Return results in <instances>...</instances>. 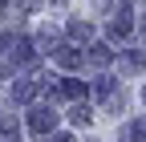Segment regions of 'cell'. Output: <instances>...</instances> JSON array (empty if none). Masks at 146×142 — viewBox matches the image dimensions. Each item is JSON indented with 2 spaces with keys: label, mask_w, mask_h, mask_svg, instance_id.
Returning <instances> with one entry per match:
<instances>
[{
  "label": "cell",
  "mask_w": 146,
  "mask_h": 142,
  "mask_svg": "<svg viewBox=\"0 0 146 142\" xmlns=\"http://www.w3.org/2000/svg\"><path fill=\"white\" fill-rule=\"evenodd\" d=\"M29 126H33V134H49L53 126H57V114L45 110V106H36V110L29 114Z\"/></svg>",
  "instance_id": "6da1fadb"
},
{
  "label": "cell",
  "mask_w": 146,
  "mask_h": 142,
  "mask_svg": "<svg viewBox=\"0 0 146 142\" xmlns=\"http://www.w3.org/2000/svg\"><path fill=\"white\" fill-rule=\"evenodd\" d=\"M89 61H98V65H106V61H110V49H106V45H94V53H89Z\"/></svg>",
  "instance_id": "5b68a950"
},
{
  "label": "cell",
  "mask_w": 146,
  "mask_h": 142,
  "mask_svg": "<svg viewBox=\"0 0 146 142\" xmlns=\"http://www.w3.org/2000/svg\"><path fill=\"white\" fill-rule=\"evenodd\" d=\"M12 4L21 8V12H33V8H36V0H12Z\"/></svg>",
  "instance_id": "52a82bcc"
},
{
  "label": "cell",
  "mask_w": 146,
  "mask_h": 142,
  "mask_svg": "<svg viewBox=\"0 0 146 142\" xmlns=\"http://www.w3.org/2000/svg\"><path fill=\"white\" fill-rule=\"evenodd\" d=\"M33 94H36V85H33V81H21V85H12V98H16V102H29Z\"/></svg>",
  "instance_id": "3957f363"
},
{
  "label": "cell",
  "mask_w": 146,
  "mask_h": 142,
  "mask_svg": "<svg viewBox=\"0 0 146 142\" xmlns=\"http://www.w3.org/2000/svg\"><path fill=\"white\" fill-rule=\"evenodd\" d=\"M69 33H73V37H77V41H85V37H94V29H89L85 21H73V25H69Z\"/></svg>",
  "instance_id": "277c9868"
},
{
  "label": "cell",
  "mask_w": 146,
  "mask_h": 142,
  "mask_svg": "<svg viewBox=\"0 0 146 142\" xmlns=\"http://www.w3.org/2000/svg\"><path fill=\"white\" fill-rule=\"evenodd\" d=\"M53 142H73V138H65V134H61V138H53Z\"/></svg>",
  "instance_id": "ba28073f"
},
{
  "label": "cell",
  "mask_w": 146,
  "mask_h": 142,
  "mask_svg": "<svg viewBox=\"0 0 146 142\" xmlns=\"http://www.w3.org/2000/svg\"><path fill=\"white\" fill-rule=\"evenodd\" d=\"M53 61L65 65V69H77V65H81V53H77V49H69V45H61V49H53Z\"/></svg>",
  "instance_id": "7a4b0ae2"
},
{
  "label": "cell",
  "mask_w": 146,
  "mask_h": 142,
  "mask_svg": "<svg viewBox=\"0 0 146 142\" xmlns=\"http://www.w3.org/2000/svg\"><path fill=\"white\" fill-rule=\"evenodd\" d=\"M142 98H146V94H142Z\"/></svg>",
  "instance_id": "30bf717a"
},
{
  "label": "cell",
  "mask_w": 146,
  "mask_h": 142,
  "mask_svg": "<svg viewBox=\"0 0 146 142\" xmlns=\"http://www.w3.org/2000/svg\"><path fill=\"white\" fill-rule=\"evenodd\" d=\"M89 118H94V114H89V110H85V106H73V122H77V126H85V122H89Z\"/></svg>",
  "instance_id": "8992f818"
},
{
  "label": "cell",
  "mask_w": 146,
  "mask_h": 142,
  "mask_svg": "<svg viewBox=\"0 0 146 142\" xmlns=\"http://www.w3.org/2000/svg\"><path fill=\"white\" fill-rule=\"evenodd\" d=\"M142 29H146V21H142Z\"/></svg>",
  "instance_id": "9c48e42d"
}]
</instances>
